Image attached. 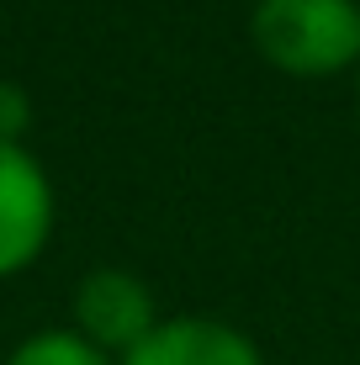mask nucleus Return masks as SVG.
<instances>
[{"instance_id": "1", "label": "nucleus", "mask_w": 360, "mask_h": 365, "mask_svg": "<svg viewBox=\"0 0 360 365\" xmlns=\"http://www.w3.org/2000/svg\"><path fill=\"white\" fill-rule=\"evenodd\" d=\"M250 37L270 69L329 80L360 69V0H254Z\"/></svg>"}, {"instance_id": "2", "label": "nucleus", "mask_w": 360, "mask_h": 365, "mask_svg": "<svg viewBox=\"0 0 360 365\" xmlns=\"http://www.w3.org/2000/svg\"><path fill=\"white\" fill-rule=\"evenodd\" d=\"M53 233V180L21 143H0V275L27 270Z\"/></svg>"}, {"instance_id": "3", "label": "nucleus", "mask_w": 360, "mask_h": 365, "mask_svg": "<svg viewBox=\"0 0 360 365\" xmlns=\"http://www.w3.org/2000/svg\"><path fill=\"white\" fill-rule=\"evenodd\" d=\"M154 323H159L154 292L133 270L101 265L74 286V329L91 339L96 349H106V355H128Z\"/></svg>"}, {"instance_id": "4", "label": "nucleus", "mask_w": 360, "mask_h": 365, "mask_svg": "<svg viewBox=\"0 0 360 365\" xmlns=\"http://www.w3.org/2000/svg\"><path fill=\"white\" fill-rule=\"evenodd\" d=\"M117 365H265L259 344L244 329L207 312H185V318H159Z\"/></svg>"}, {"instance_id": "5", "label": "nucleus", "mask_w": 360, "mask_h": 365, "mask_svg": "<svg viewBox=\"0 0 360 365\" xmlns=\"http://www.w3.org/2000/svg\"><path fill=\"white\" fill-rule=\"evenodd\" d=\"M6 365H111V355L96 349L80 329H43L21 339Z\"/></svg>"}, {"instance_id": "6", "label": "nucleus", "mask_w": 360, "mask_h": 365, "mask_svg": "<svg viewBox=\"0 0 360 365\" xmlns=\"http://www.w3.org/2000/svg\"><path fill=\"white\" fill-rule=\"evenodd\" d=\"M32 128V96L16 80H0V143H21Z\"/></svg>"}]
</instances>
